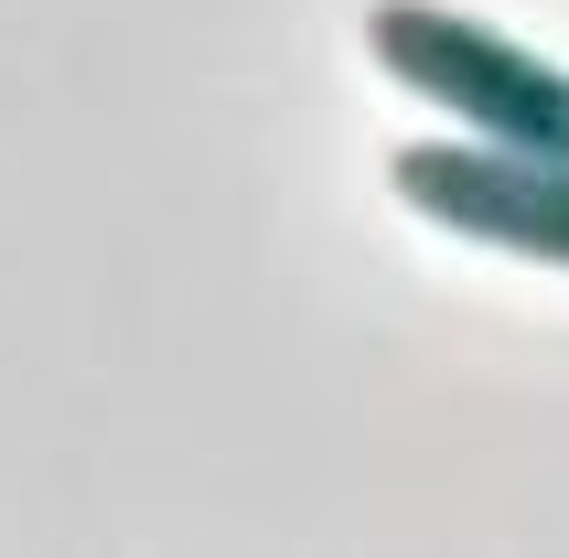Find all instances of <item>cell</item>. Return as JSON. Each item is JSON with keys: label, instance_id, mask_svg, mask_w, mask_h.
Masks as SVG:
<instances>
[{"label": "cell", "instance_id": "1", "mask_svg": "<svg viewBox=\"0 0 569 558\" xmlns=\"http://www.w3.org/2000/svg\"><path fill=\"white\" fill-rule=\"evenodd\" d=\"M366 54L419 97L462 119L473 140H516V151H559L569 161V76L548 54H527L516 32L441 11V0H377L366 11Z\"/></svg>", "mask_w": 569, "mask_h": 558}, {"label": "cell", "instance_id": "2", "mask_svg": "<svg viewBox=\"0 0 569 558\" xmlns=\"http://www.w3.org/2000/svg\"><path fill=\"white\" fill-rule=\"evenodd\" d=\"M398 205L473 248L569 269V161L559 151H516V140H409L398 151Z\"/></svg>", "mask_w": 569, "mask_h": 558}]
</instances>
